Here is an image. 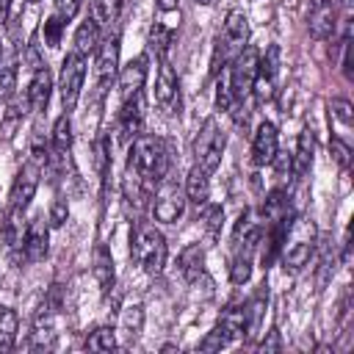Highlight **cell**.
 I'll return each mask as SVG.
<instances>
[{"label":"cell","mask_w":354,"mask_h":354,"mask_svg":"<svg viewBox=\"0 0 354 354\" xmlns=\"http://www.w3.org/2000/svg\"><path fill=\"white\" fill-rule=\"evenodd\" d=\"M169 166H171V152L163 138H158V136H136L133 138L130 155H127V171H133L147 185H155L169 174Z\"/></svg>","instance_id":"cell-1"},{"label":"cell","mask_w":354,"mask_h":354,"mask_svg":"<svg viewBox=\"0 0 354 354\" xmlns=\"http://www.w3.org/2000/svg\"><path fill=\"white\" fill-rule=\"evenodd\" d=\"M130 254L147 274H160L166 266V238L149 221H136L130 235Z\"/></svg>","instance_id":"cell-2"},{"label":"cell","mask_w":354,"mask_h":354,"mask_svg":"<svg viewBox=\"0 0 354 354\" xmlns=\"http://www.w3.org/2000/svg\"><path fill=\"white\" fill-rule=\"evenodd\" d=\"M313 249H315V227H313V221H307V218L290 221L288 235H285L282 249H279V257H282L285 271H290V274L301 271L307 266Z\"/></svg>","instance_id":"cell-3"},{"label":"cell","mask_w":354,"mask_h":354,"mask_svg":"<svg viewBox=\"0 0 354 354\" xmlns=\"http://www.w3.org/2000/svg\"><path fill=\"white\" fill-rule=\"evenodd\" d=\"M224 144H227V136L218 124L216 116H207L194 138V158H196V166L205 169L207 174H213L221 163V155H224Z\"/></svg>","instance_id":"cell-4"},{"label":"cell","mask_w":354,"mask_h":354,"mask_svg":"<svg viewBox=\"0 0 354 354\" xmlns=\"http://www.w3.org/2000/svg\"><path fill=\"white\" fill-rule=\"evenodd\" d=\"M86 55H80L77 50L66 53L64 61H61V75H58V91H61V102H64V111L69 113L77 100H80V88H83V80H86Z\"/></svg>","instance_id":"cell-5"},{"label":"cell","mask_w":354,"mask_h":354,"mask_svg":"<svg viewBox=\"0 0 354 354\" xmlns=\"http://www.w3.org/2000/svg\"><path fill=\"white\" fill-rule=\"evenodd\" d=\"M257 61H260V53L252 44H246L243 50H238L235 58L230 61L227 83H230V91H232V97L238 102L246 94H252V83H254V75H257Z\"/></svg>","instance_id":"cell-6"},{"label":"cell","mask_w":354,"mask_h":354,"mask_svg":"<svg viewBox=\"0 0 354 354\" xmlns=\"http://www.w3.org/2000/svg\"><path fill=\"white\" fill-rule=\"evenodd\" d=\"M39 177H41V160L30 155V158L19 166L14 183H11V191H8V207H11V210H19V213L28 210L30 199L36 196Z\"/></svg>","instance_id":"cell-7"},{"label":"cell","mask_w":354,"mask_h":354,"mask_svg":"<svg viewBox=\"0 0 354 354\" xmlns=\"http://www.w3.org/2000/svg\"><path fill=\"white\" fill-rule=\"evenodd\" d=\"M185 202H188L185 199V188L177 180L163 177L158 191H155V196H152V216L158 221H163V224H174L183 216Z\"/></svg>","instance_id":"cell-8"},{"label":"cell","mask_w":354,"mask_h":354,"mask_svg":"<svg viewBox=\"0 0 354 354\" xmlns=\"http://www.w3.org/2000/svg\"><path fill=\"white\" fill-rule=\"evenodd\" d=\"M47 249H50V224L44 221V213H36V216L25 224L19 260H25V263H39V260L47 257Z\"/></svg>","instance_id":"cell-9"},{"label":"cell","mask_w":354,"mask_h":354,"mask_svg":"<svg viewBox=\"0 0 354 354\" xmlns=\"http://www.w3.org/2000/svg\"><path fill=\"white\" fill-rule=\"evenodd\" d=\"M277 77H279V47L271 44L266 50V55H260L257 61V75L252 83V94L257 102H268L277 94Z\"/></svg>","instance_id":"cell-10"},{"label":"cell","mask_w":354,"mask_h":354,"mask_svg":"<svg viewBox=\"0 0 354 354\" xmlns=\"http://www.w3.org/2000/svg\"><path fill=\"white\" fill-rule=\"evenodd\" d=\"M155 102L163 113H180V77L169 61H160L158 80H155Z\"/></svg>","instance_id":"cell-11"},{"label":"cell","mask_w":354,"mask_h":354,"mask_svg":"<svg viewBox=\"0 0 354 354\" xmlns=\"http://www.w3.org/2000/svg\"><path fill=\"white\" fill-rule=\"evenodd\" d=\"M97 58H94V69H97V86L100 91H105V86H111V80L119 75V36H108L105 41L97 44Z\"/></svg>","instance_id":"cell-12"},{"label":"cell","mask_w":354,"mask_h":354,"mask_svg":"<svg viewBox=\"0 0 354 354\" xmlns=\"http://www.w3.org/2000/svg\"><path fill=\"white\" fill-rule=\"evenodd\" d=\"M335 25H337L335 0H313L310 11H307V30H310V36L324 41V39H329L335 33Z\"/></svg>","instance_id":"cell-13"},{"label":"cell","mask_w":354,"mask_h":354,"mask_svg":"<svg viewBox=\"0 0 354 354\" xmlns=\"http://www.w3.org/2000/svg\"><path fill=\"white\" fill-rule=\"evenodd\" d=\"M144 130V91L122 100V111H119V138L122 141H133L136 136H141Z\"/></svg>","instance_id":"cell-14"},{"label":"cell","mask_w":354,"mask_h":354,"mask_svg":"<svg viewBox=\"0 0 354 354\" xmlns=\"http://www.w3.org/2000/svg\"><path fill=\"white\" fill-rule=\"evenodd\" d=\"M279 152V136L271 122H260L252 138V163L254 166H268L274 155Z\"/></svg>","instance_id":"cell-15"},{"label":"cell","mask_w":354,"mask_h":354,"mask_svg":"<svg viewBox=\"0 0 354 354\" xmlns=\"http://www.w3.org/2000/svg\"><path fill=\"white\" fill-rule=\"evenodd\" d=\"M218 41H221L232 55L246 47V41H249V17H246L241 8H232V11L227 14L224 30H221Z\"/></svg>","instance_id":"cell-16"},{"label":"cell","mask_w":354,"mask_h":354,"mask_svg":"<svg viewBox=\"0 0 354 354\" xmlns=\"http://www.w3.org/2000/svg\"><path fill=\"white\" fill-rule=\"evenodd\" d=\"M147 64H149L147 55H136L122 66V72H119V94H122V100L144 91V83H147V75H149Z\"/></svg>","instance_id":"cell-17"},{"label":"cell","mask_w":354,"mask_h":354,"mask_svg":"<svg viewBox=\"0 0 354 354\" xmlns=\"http://www.w3.org/2000/svg\"><path fill=\"white\" fill-rule=\"evenodd\" d=\"M50 94H53V75H50V69L44 64V66L33 69V77L28 83V91H25L28 108L36 111V113H44L47 111V102H50Z\"/></svg>","instance_id":"cell-18"},{"label":"cell","mask_w":354,"mask_h":354,"mask_svg":"<svg viewBox=\"0 0 354 354\" xmlns=\"http://www.w3.org/2000/svg\"><path fill=\"white\" fill-rule=\"evenodd\" d=\"M55 313L53 307H39L36 318H33V332H30V348L33 351H44L55 346Z\"/></svg>","instance_id":"cell-19"},{"label":"cell","mask_w":354,"mask_h":354,"mask_svg":"<svg viewBox=\"0 0 354 354\" xmlns=\"http://www.w3.org/2000/svg\"><path fill=\"white\" fill-rule=\"evenodd\" d=\"M69 147H72V122H69V113H61V116L55 119V124H53L47 160H50V163H64L66 155H69Z\"/></svg>","instance_id":"cell-20"},{"label":"cell","mask_w":354,"mask_h":354,"mask_svg":"<svg viewBox=\"0 0 354 354\" xmlns=\"http://www.w3.org/2000/svg\"><path fill=\"white\" fill-rule=\"evenodd\" d=\"M216 329H221V335L235 343L241 337H246V304H230L221 310L218 321H216Z\"/></svg>","instance_id":"cell-21"},{"label":"cell","mask_w":354,"mask_h":354,"mask_svg":"<svg viewBox=\"0 0 354 354\" xmlns=\"http://www.w3.org/2000/svg\"><path fill=\"white\" fill-rule=\"evenodd\" d=\"M313 158H315V136H313V130H301V136L296 141V152L290 155V171L299 180H304L313 169Z\"/></svg>","instance_id":"cell-22"},{"label":"cell","mask_w":354,"mask_h":354,"mask_svg":"<svg viewBox=\"0 0 354 354\" xmlns=\"http://www.w3.org/2000/svg\"><path fill=\"white\" fill-rule=\"evenodd\" d=\"M180 274L191 282V285H196L199 279H205V249L199 246V243H188L183 252H180Z\"/></svg>","instance_id":"cell-23"},{"label":"cell","mask_w":354,"mask_h":354,"mask_svg":"<svg viewBox=\"0 0 354 354\" xmlns=\"http://www.w3.org/2000/svg\"><path fill=\"white\" fill-rule=\"evenodd\" d=\"M22 235H25L22 213L8 207L6 216H3V221H0V238H3L8 254H19V249H22Z\"/></svg>","instance_id":"cell-24"},{"label":"cell","mask_w":354,"mask_h":354,"mask_svg":"<svg viewBox=\"0 0 354 354\" xmlns=\"http://www.w3.org/2000/svg\"><path fill=\"white\" fill-rule=\"evenodd\" d=\"M91 271H94V279H97L100 290H102V293H108V290L113 288L116 274H113V257H111V252H108V246H105V243H97V246H94Z\"/></svg>","instance_id":"cell-25"},{"label":"cell","mask_w":354,"mask_h":354,"mask_svg":"<svg viewBox=\"0 0 354 354\" xmlns=\"http://www.w3.org/2000/svg\"><path fill=\"white\" fill-rule=\"evenodd\" d=\"M185 199L194 202L196 207H202V205L210 199V180H207V171L199 169L196 163H194V169H191L188 177H185Z\"/></svg>","instance_id":"cell-26"},{"label":"cell","mask_w":354,"mask_h":354,"mask_svg":"<svg viewBox=\"0 0 354 354\" xmlns=\"http://www.w3.org/2000/svg\"><path fill=\"white\" fill-rule=\"evenodd\" d=\"M147 44H149V50L155 53V58L166 61V55H169V50H171V44H174V25H169V22H163V19H160V22H152Z\"/></svg>","instance_id":"cell-27"},{"label":"cell","mask_w":354,"mask_h":354,"mask_svg":"<svg viewBox=\"0 0 354 354\" xmlns=\"http://www.w3.org/2000/svg\"><path fill=\"white\" fill-rule=\"evenodd\" d=\"M252 254H254V249L232 246V260H230V279H232V285L249 282V277H252Z\"/></svg>","instance_id":"cell-28"},{"label":"cell","mask_w":354,"mask_h":354,"mask_svg":"<svg viewBox=\"0 0 354 354\" xmlns=\"http://www.w3.org/2000/svg\"><path fill=\"white\" fill-rule=\"evenodd\" d=\"M100 41H102V39H100V25H97L91 17H86V19L77 25V30H75V50H77L80 55H88V53L97 50Z\"/></svg>","instance_id":"cell-29"},{"label":"cell","mask_w":354,"mask_h":354,"mask_svg":"<svg viewBox=\"0 0 354 354\" xmlns=\"http://www.w3.org/2000/svg\"><path fill=\"white\" fill-rule=\"evenodd\" d=\"M119 8H122V0H91L88 3V17L100 25V28H111L119 17Z\"/></svg>","instance_id":"cell-30"},{"label":"cell","mask_w":354,"mask_h":354,"mask_svg":"<svg viewBox=\"0 0 354 354\" xmlns=\"http://www.w3.org/2000/svg\"><path fill=\"white\" fill-rule=\"evenodd\" d=\"M17 326H19V318L11 307L0 304V351H8L17 340Z\"/></svg>","instance_id":"cell-31"},{"label":"cell","mask_w":354,"mask_h":354,"mask_svg":"<svg viewBox=\"0 0 354 354\" xmlns=\"http://www.w3.org/2000/svg\"><path fill=\"white\" fill-rule=\"evenodd\" d=\"M25 105H28V97H25V102L22 100H11L6 105V113H3V122H0L3 138H11L17 133V127L22 124V116H25Z\"/></svg>","instance_id":"cell-32"},{"label":"cell","mask_w":354,"mask_h":354,"mask_svg":"<svg viewBox=\"0 0 354 354\" xmlns=\"http://www.w3.org/2000/svg\"><path fill=\"white\" fill-rule=\"evenodd\" d=\"M202 213H199V221H202V227H205V232L210 235V238H216L218 232H221V221H224V207L221 205H213L210 199L199 207Z\"/></svg>","instance_id":"cell-33"},{"label":"cell","mask_w":354,"mask_h":354,"mask_svg":"<svg viewBox=\"0 0 354 354\" xmlns=\"http://www.w3.org/2000/svg\"><path fill=\"white\" fill-rule=\"evenodd\" d=\"M86 348L88 351H113L116 348V329L113 326H97L94 332H88Z\"/></svg>","instance_id":"cell-34"},{"label":"cell","mask_w":354,"mask_h":354,"mask_svg":"<svg viewBox=\"0 0 354 354\" xmlns=\"http://www.w3.org/2000/svg\"><path fill=\"white\" fill-rule=\"evenodd\" d=\"M141 326H144V307L141 304L124 307L122 310V332H124V337L127 340H136L138 332H141Z\"/></svg>","instance_id":"cell-35"},{"label":"cell","mask_w":354,"mask_h":354,"mask_svg":"<svg viewBox=\"0 0 354 354\" xmlns=\"http://www.w3.org/2000/svg\"><path fill=\"white\" fill-rule=\"evenodd\" d=\"M17 88V61L8 58V61H0V102L11 100Z\"/></svg>","instance_id":"cell-36"},{"label":"cell","mask_w":354,"mask_h":354,"mask_svg":"<svg viewBox=\"0 0 354 354\" xmlns=\"http://www.w3.org/2000/svg\"><path fill=\"white\" fill-rule=\"evenodd\" d=\"M91 163H94V171L105 180L108 177V166H111V152H108V138L100 136L91 147Z\"/></svg>","instance_id":"cell-37"},{"label":"cell","mask_w":354,"mask_h":354,"mask_svg":"<svg viewBox=\"0 0 354 354\" xmlns=\"http://www.w3.org/2000/svg\"><path fill=\"white\" fill-rule=\"evenodd\" d=\"M329 116L343 127V130H351V119H354V108H351V102L348 100H343V97H335L332 102H329Z\"/></svg>","instance_id":"cell-38"},{"label":"cell","mask_w":354,"mask_h":354,"mask_svg":"<svg viewBox=\"0 0 354 354\" xmlns=\"http://www.w3.org/2000/svg\"><path fill=\"white\" fill-rule=\"evenodd\" d=\"M64 25H66V22H64L58 14H53V17L44 19V28H41V30H44V44H47V47H58V44H61Z\"/></svg>","instance_id":"cell-39"},{"label":"cell","mask_w":354,"mask_h":354,"mask_svg":"<svg viewBox=\"0 0 354 354\" xmlns=\"http://www.w3.org/2000/svg\"><path fill=\"white\" fill-rule=\"evenodd\" d=\"M329 149H332L335 160L346 169L348 160H351V144H348V138H343V136H332V138H329Z\"/></svg>","instance_id":"cell-40"},{"label":"cell","mask_w":354,"mask_h":354,"mask_svg":"<svg viewBox=\"0 0 354 354\" xmlns=\"http://www.w3.org/2000/svg\"><path fill=\"white\" fill-rule=\"evenodd\" d=\"M66 216H69V205H66V199H55V202L50 205V216H47V221H50V227H64Z\"/></svg>","instance_id":"cell-41"},{"label":"cell","mask_w":354,"mask_h":354,"mask_svg":"<svg viewBox=\"0 0 354 354\" xmlns=\"http://www.w3.org/2000/svg\"><path fill=\"white\" fill-rule=\"evenodd\" d=\"M224 346H230V340L221 335V329L213 326V329L207 332V337L199 343V351H218V348H224Z\"/></svg>","instance_id":"cell-42"},{"label":"cell","mask_w":354,"mask_h":354,"mask_svg":"<svg viewBox=\"0 0 354 354\" xmlns=\"http://www.w3.org/2000/svg\"><path fill=\"white\" fill-rule=\"evenodd\" d=\"M77 8H80V0H55V14H58L64 22L75 19Z\"/></svg>","instance_id":"cell-43"},{"label":"cell","mask_w":354,"mask_h":354,"mask_svg":"<svg viewBox=\"0 0 354 354\" xmlns=\"http://www.w3.org/2000/svg\"><path fill=\"white\" fill-rule=\"evenodd\" d=\"M28 64H30V69L44 66V61L39 58V41H36V33H33V36H30V41H28Z\"/></svg>","instance_id":"cell-44"},{"label":"cell","mask_w":354,"mask_h":354,"mask_svg":"<svg viewBox=\"0 0 354 354\" xmlns=\"http://www.w3.org/2000/svg\"><path fill=\"white\" fill-rule=\"evenodd\" d=\"M279 346H282V343H279V332L271 329V332H268V340L260 343V351H277Z\"/></svg>","instance_id":"cell-45"},{"label":"cell","mask_w":354,"mask_h":354,"mask_svg":"<svg viewBox=\"0 0 354 354\" xmlns=\"http://www.w3.org/2000/svg\"><path fill=\"white\" fill-rule=\"evenodd\" d=\"M160 14H177V0H155Z\"/></svg>","instance_id":"cell-46"},{"label":"cell","mask_w":354,"mask_h":354,"mask_svg":"<svg viewBox=\"0 0 354 354\" xmlns=\"http://www.w3.org/2000/svg\"><path fill=\"white\" fill-rule=\"evenodd\" d=\"M8 11H11V0H0V22L8 19Z\"/></svg>","instance_id":"cell-47"},{"label":"cell","mask_w":354,"mask_h":354,"mask_svg":"<svg viewBox=\"0 0 354 354\" xmlns=\"http://www.w3.org/2000/svg\"><path fill=\"white\" fill-rule=\"evenodd\" d=\"M194 3H199V6H210L213 0H194Z\"/></svg>","instance_id":"cell-48"},{"label":"cell","mask_w":354,"mask_h":354,"mask_svg":"<svg viewBox=\"0 0 354 354\" xmlns=\"http://www.w3.org/2000/svg\"><path fill=\"white\" fill-rule=\"evenodd\" d=\"M30 3H39V0H30Z\"/></svg>","instance_id":"cell-49"}]
</instances>
